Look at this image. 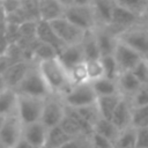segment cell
Here are the masks:
<instances>
[{
    "mask_svg": "<svg viewBox=\"0 0 148 148\" xmlns=\"http://www.w3.org/2000/svg\"><path fill=\"white\" fill-rule=\"evenodd\" d=\"M128 99L132 104V108L148 105V84H142L140 89Z\"/></svg>",
    "mask_w": 148,
    "mask_h": 148,
    "instance_id": "35",
    "label": "cell"
},
{
    "mask_svg": "<svg viewBox=\"0 0 148 148\" xmlns=\"http://www.w3.org/2000/svg\"><path fill=\"white\" fill-rule=\"evenodd\" d=\"M141 18L142 17H140L139 15L120 7L119 5H116L111 23L108 28L112 32H114L117 36H119L124 31H126L138 24H141Z\"/></svg>",
    "mask_w": 148,
    "mask_h": 148,
    "instance_id": "9",
    "label": "cell"
},
{
    "mask_svg": "<svg viewBox=\"0 0 148 148\" xmlns=\"http://www.w3.org/2000/svg\"><path fill=\"white\" fill-rule=\"evenodd\" d=\"M60 148H92V147L89 136H81V138L72 139Z\"/></svg>",
    "mask_w": 148,
    "mask_h": 148,
    "instance_id": "38",
    "label": "cell"
},
{
    "mask_svg": "<svg viewBox=\"0 0 148 148\" xmlns=\"http://www.w3.org/2000/svg\"><path fill=\"white\" fill-rule=\"evenodd\" d=\"M92 0H75L76 6H91Z\"/></svg>",
    "mask_w": 148,
    "mask_h": 148,
    "instance_id": "41",
    "label": "cell"
},
{
    "mask_svg": "<svg viewBox=\"0 0 148 148\" xmlns=\"http://www.w3.org/2000/svg\"><path fill=\"white\" fill-rule=\"evenodd\" d=\"M141 24H142L145 28L148 29V10L143 14V16H142V18H141Z\"/></svg>",
    "mask_w": 148,
    "mask_h": 148,
    "instance_id": "44",
    "label": "cell"
},
{
    "mask_svg": "<svg viewBox=\"0 0 148 148\" xmlns=\"http://www.w3.org/2000/svg\"><path fill=\"white\" fill-rule=\"evenodd\" d=\"M7 88H8V87H7L6 82H5L3 76H2V74H0V92H2L3 90H6Z\"/></svg>",
    "mask_w": 148,
    "mask_h": 148,
    "instance_id": "43",
    "label": "cell"
},
{
    "mask_svg": "<svg viewBox=\"0 0 148 148\" xmlns=\"http://www.w3.org/2000/svg\"><path fill=\"white\" fill-rule=\"evenodd\" d=\"M22 132L23 125L16 113L6 117L5 124L0 131L1 145H3L7 148L15 147L22 140Z\"/></svg>",
    "mask_w": 148,
    "mask_h": 148,
    "instance_id": "10",
    "label": "cell"
},
{
    "mask_svg": "<svg viewBox=\"0 0 148 148\" xmlns=\"http://www.w3.org/2000/svg\"><path fill=\"white\" fill-rule=\"evenodd\" d=\"M73 24L82 29L83 31H92L97 28L96 18L91 6H72L65 9L64 15Z\"/></svg>",
    "mask_w": 148,
    "mask_h": 148,
    "instance_id": "8",
    "label": "cell"
},
{
    "mask_svg": "<svg viewBox=\"0 0 148 148\" xmlns=\"http://www.w3.org/2000/svg\"><path fill=\"white\" fill-rule=\"evenodd\" d=\"M89 139H90V143L92 148H114V145L111 141H109L108 139L101 136L99 134L95 132H92Z\"/></svg>",
    "mask_w": 148,
    "mask_h": 148,
    "instance_id": "37",
    "label": "cell"
},
{
    "mask_svg": "<svg viewBox=\"0 0 148 148\" xmlns=\"http://www.w3.org/2000/svg\"><path fill=\"white\" fill-rule=\"evenodd\" d=\"M39 21L52 22L65 15V8L58 0H38Z\"/></svg>",
    "mask_w": 148,
    "mask_h": 148,
    "instance_id": "18",
    "label": "cell"
},
{
    "mask_svg": "<svg viewBox=\"0 0 148 148\" xmlns=\"http://www.w3.org/2000/svg\"><path fill=\"white\" fill-rule=\"evenodd\" d=\"M37 67L52 95L62 97L73 87L68 71L58 58L42 61L37 64Z\"/></svg>",
    "mask_w": 148,
    "mask_h": 148,
    "instance_id": "1",
    "label": "cell"
},
{
    "mask_svg": "<svg viewBox=\"0 0 148 148\" xmlns=\"http://www.w3.org/2000/svg\"><path fill=\"white\" fill-rule=\"evenodd\" d=\"M58 57V52L50 45L44 44L36 39L31 44V61L34 64H39L45 60L54 59Z\"/></svg>",
    "mask_w": 148,
    "mask_h": 148,
    "instance_id": "21",
    "label": "cell"
},
{
    "mask_svg": "<svg viewBox=\"0 0 148 148\" xmlns=\"http://www.w3.org/2000/svg\"><path fill=\"white\" fill-rule=\"evenodd\" d=\"M36 38L39 42L52 46L57 52H59L65 46V44L59 39V37L53 31L50 22H44V21H38L37 22Z\"/></svg>",
    "mask_w": 148,
    "mask_h": 148,
    "instance_id": "19",
    "label": "cell"
},
{
    "mask_svg": "<svg viewBox=\"0 0 148 148\" xmlns=\"http://www.w3.org/2000/svg\"><path fill=\"white\" fill-rule=\"evenodd\" d=\"M101 61L103 65V69H104V76L117 81L118 76L120 75V69L117 65V61L114 59L113 56H106V57H101Z\"/></svg>",
    "mask_w": 148,
    "mask_h": 148,
    "instance_id": "30",
    "label": "cell"
},
{
    "mask_svg": "<svg viewBox=\"0 0 148 148\" xmlns=\"http://www.w3.org/2000/svg\"><path fill=\"white\" fill-rule=\"evenodd\" d=\"M66 105L60 96L51 95L44 102V108L42 112L40 123L49 130L59 126L65 117Z\"/></svg>",
    "mask_w": 148,
    "mask_h": 148,
    "instance_id": "6",
    "label": "cell"
},
{
    "mask_svg": "<svg viewBox=\"0 0 148 148\" xmlns=\"http://www.w3.org/2000/svg\"><path fill=\"white\" fill-rule=\"evenodd\" d=\"M131 72L140 81L141 84H148V60L147 59H142Z\"/></svg>",
    "mask_w": 148,
    "mask_h": 148,
    "instance_id": "36",
    "label": "cell"
},
{
    "mask_svg": "<svg viewBox=\"0 0 148 148\" xmlns=\"http://www.w3.org/2000/svg\"><path fill=\"white\" fill-rule=\"evenodd\" d=\"M118 39L148 60V29L138 24L118 36Z\"/></svg>",
    "mask_w": 148,
    "mask_h": 148,
    "instance_id": "5",
    "label": "cell"
},
{
    "mask_svg": "<svg viewBox=\"0 0 148 148\" xmlns=\"http://www.w3.org/2000/svg\"><path fill=\"white\" fill-rule=\"evenodd\" d=\"M45 99L25 95H18L16 114L23 126L40 121Z\"/></svg>",
    "mask_w": 148,
    "mask_h": 148,
    "instance_id": "3",
    "label": "cell"
},
{
    "mask_svg": "<svg viewBox=\"0 0 148 148\" xmlns=\"http://www.w3.org/2000/svg\"><path fill=\"white\" fill-rule=\"evenodd\" d=\"M95 35H96L101 57L113 56L117 43H118V36L114 32H112L108 27L96 28Z\"/></svg>",
    "mask_w": 148,
    "mask_h": 148,
    "instance_id": "15",
    "label": "cell"
},
{
    "mask_svg": "<svg viewBox=\"0 0 148 148\" xmlns=\"http://www.w3.org/2000/svg\"><path fill=\"white\" fill-rule=\"evenodd\" d=\"M117 86L119 94L124 97H132L142 86L140 81L134 76L132 72H124L120 73V75L117 79Z\"/></svg>",
    "mask_w": 148,
    "mask_h": 148,
    "instance_id": "20",
    "label": "cell"
},
{
    "mask_svg": "<svg viewBox=\"0 0 148 148\" xmlns=\"http://www.w3.org/2000/svg\"><path fill=\"white\" fill-rule=\"evenodd\" d=\"M5 120H6V117L5 116H0V131H1V128L3 126V124H5Z\"/></svg>",
    "mask_w": 148,
    "mask_h": 148,
    "instance_id": "45",
    "label": "cell"
},
{
    "mask_svg": "<svg viewBox=\"0 0 148 148\" xmlns=\"http://www.w3.org/2000/svg\"><path fill=\"white\" fill-rule=\"evenodd\" d=\"M116 3L140 17L148 10V0H116Z\"/></svg>",
    "mask_w": 148,
    "mask_h": 148,
    "instance_id": "29",
    "label": "cell"
},
{
    "mask_svg": "<svg viewBox=\"0 0 148 148\" xmlns=\"http://www.w3.org/2000/svg\"><path fill=\"white\" fill-rule=\"evenodd\" d=\"M68 74H69V79H71V82H72L73 86L81 84V83H84V82H89L86 61L74 66L73 68H71L68 71Z\"/></svg>",
    "mask_w": 148,
    "mask_h": 148,
    "instance_id": "32",
    "label": "cell"
},
{
    "mask_svg": "<svg viewBox=\"0 0 148 148\" xmlns=\"http://www.w3.org/2000/svg\"><path fill=\"white\" fill-rule=\"evenodd\" d=\"M91 86L94 88L95 94L97 97H103V96H111V95H118V86L117 81L110 80L108 77H101L98 80L91 81Z\"/></svg>",
    "mask_w": 148,
    "mask_h": 148,
    "instance_id": "25",
    "label": "cell"
},
{
    "mask_svg": "<svg viewBox=\"0 0 148 148\" xmlns=\"http://www.w3.org/2000/svg\"><path fill=\"white\" fill-rule=\"evenodd\" d=\"M18 95L14 89L7 88L0 92V116H12L16 113Z\"/></svg>",
    "mask_w": 148,
    "mask_h": 148,
    "instance_id": "22",
    "label": "cell"
},
{
    "mask_svg": "<svg viewBox=\"0 0 148 148\" xmlns=\"http://www.w3.org/2000/svg\"><path fill=\"white\" fill-rule=\"evenodd\" d=\"M94 132L99 134L101 136L108 139L112 143H114V141L117 140V138L120 133V131L116 127V125L111 120H108L104 118L98 119V121L94 126Z\"/></svg>",
    "mask_w": 148,
    "mask_h": 148,
    "instance_id": "26",
    "label": "cell"
},
{
    "mask_svg": "<svg viewBox=\"0 0 148 148\" xmlns=\"http://www.w3.org/2000/svg\"><path fill=\"white\" fill-rule=\"evenodd\" d=\"M47 135V128L40 123H34L23 126L22 139L32 148H44Z\"/></svg>",
    "mask_w": 148,
    "mask_h": 148,
    "instance_id": "13",
    "label": "cell"
},
{
    "mask_svg": "<svg viewBox=\"0 0 148 148\" xmlns=\"http://www.w3.org/2000/svg\"><path fill=\"white\" fill-rule=\"evenodd\" d=\"M81 47H82L86 61L96 60V59L101 58V53H99V49H98L95 30L86 32V35H84V37H83V39L81 42Z\"/></svg>",
    "mask_w": 148,
    "mask_h": 148,
    "instance_id": "24",
    "label": "cell"
},
{
    "mask_svg": "<svg viewBox=\"0 0 148 148\" xmlns=\"http://www.w3.org/2000/svg\"><path fill=\"white\" fill-rule=\"evenodd\" d=\"M59 61L64 65V67L69 71L71 68H73L74 66L84 62V56H83V51L81 47V44H76V45H65L59 52H58V57Z\"/></svg>",
    "mask_w": 148,
    "mask_h": 148,
    "instance_id": "16",
    "label": "cell"
},
{
    "mask_svg": "<svg viewBox=\"0 0 148 148\" xmlns=\"http://www.w3.org/2000/svg\"><path fill=\"white\" fill-rule=\"evenodd\" d=\"M113 57L117 61L120 73L133 71V68L143 59L139 53H136L133 49H131L119 39H118Z\"/></svg>",
    "mask_w": 148,
    "mask_h": 148,
    "instance_id": "11",
    "label": "cell"
},
{
    "mask_svg": "<svg viewBox=\"0 0 148 148\" xmlns=\"http://www.w3.org/2000/svg\"><path fill=\"white\" fill-rule=\"evenodd\" d=\"M53 31L59 37V39L65 45H76L81 44L86 31L73 24L71 21H68L65 16L57 18L52 22H50Z\"/></svg>",
    "mask_w": 148,
    "mask_h": 148,
    "instance_id": "7",
    "label": "cell"
},
{
    "mask_svg": "<svg viewBox=\"0 0 148 148\" xmlns=\"http://www.w3.org/2000/svg\"><path fill=\"white\" fill-rule=\"evenodd\" d=\"M72 138L67 135L60 126H56L47 130L46 141L44 148H60L68 141H71Z\"/></svg>",
    "mask_w": 148,
    "mask_h": 148,
    "instance_id": "27",
    "label": "cell"
},
{
    "mask_svg": "<svg viewBox=\"0 0 148 148\" xmlns=\"http://www.w3.org/2000/svg\"><path fill=\"white\" fill-rule=\"evenodd\" d=\"M116 5V0H92L91 8L94 10L97 28L110 25Z\"/></svg>",
    "mask_w": 148,
    "mask_h": 148,
    "instance_id": "14",
    "label": "cell"
},
{
    "mask_svg": "<svg viewBox=\"0 0 148 148\" xmlns=\"http://www.w3.org/2000/svg\"><path fill=\"white\" fill-rule=\"evenodd\" d=\"M86 66H87V72H88V77L89 81H95L98 80L101 77H104V69H103V65L99 59L96 60H90V61H86Z\"/></svg>",
    "mask_w": 148,
    "mask_h": 148,
    "instance_id": "34",
    "label": "cell"
},
{
    "mask_svg": "<svg viewBox=\"0 0 148 148\" xmlns=\"http://www.w3.org/2000/svg\"><path fill=\"white\" fill-rule=\"evenodd\" d=\"M66 106L72 109H80L83 106L92 105L97 101V95L94 91L91 82H84L73 86L68 92L61 97Z\"/></svg>",
    "mask_w": 148,
    "mask_h": 148,
    "instance_id": "4",
    "label": "cell"
},
{
    "mask_svg": "<svg viewBox=\"0 0 148 148\" xmlns=\"http://www.w3.org/2000/svg\"><path fill=\"white\" fill-rule=\"evenodd\" d=\"M0 148H7V147H5L3 145H0Z\"/></svg>",
    "mask_w": 148,
    "mask_h": 148,
    "instance_id": "46",
    "label": "cell"
},
{
    "mask_svg": "<svg viewBox=\"0 0 148 148\" xmlns=\"http://www.w3.org/2000/svg\"><path fill=\"white\" fill-rule=\"evenodd\" d=\"M13 148H32V147H31L28 142H25V141L22 139V140H21V141H20L15 147H13Z\"/></svg>",
    "mask_w": 148,
    "mask_h": 148,
    "instance_id": "42",
    "label": "cell"
},
{
    "mask_svg": "<svg viewBox=\"0 0 148 148\" xmlns=\"http://www.w3.org/2000/svg\"><path fill=\"white\" fill-rule=\"evenodd\" d=\"M114 148H135L136 146V128L130 126L120 131L117 140L114 141Z\"/></svg>",
    "mask_w": 148,
    "mask_h": 148,
    "instance_id": "28",
    "label": "cell"
},
{
    "mask_svg": "<svg viewBox=\"0 0 148 148\" xmlns=\"http://www.w3.org/2000/svg\"><path fill=\"white\" fill-rule=\"evenodd\" d=\"M132 126L134 128H148V105L132 109Z\"/></svg>",
    "mask_w": 148,
    "mask_h": 148,
    "instance_id": "31",
    "label": "cell"
},
{
    "mask_svg": "<svg viewBox=\"0 0 148 148\" xmlns=\"http://www.w3.org/2000/svg\"><path fill=\"white\" fill-rule=\"evenodd\" d=\"M121 98H123V96L120 94L97 97L96 105H97V109L99 111L101 117L104 119L111 120V117H112V114H113V112H114V110H116V108L119 104Z\"/></svg>",
    "mask_w": 148,
    "mask_h": 148,
    "instance_id": "23",
    "label": "cell"
},
{
    "mask_svg": "<svg viewBox=\"0 0 148 148\" xmlns=\"http://www.w3.org/2000/svg\"><path fill=\"white\" fill-rule=\"evenodd\" d=\"M135 148H148V128H136Z\"/></svg>",
    "mask_w": 148,
    "mask_h": 148,
    "instance_id": "39",
    "label": "cell"
},
{
    "mask_svg": "<svg viewBox=\"0 0 148 148\" xmlns=\"http://www.w3.org/2000/svg\"><path fill=\"white\" fill-rule=\"evenodd\" d=\"M0 145H1V141H0Z\"/></svg>",
    "mask_w": 148,
    "mask_h": 148,
    "instance_id": "47",
    "label": "cell"
},
{
    "mask_svg": "<svg viewBox=\"0 0 148 148\" xmlns=\"http://www.w3.org/2000/svg\"><path fill=\"white\" fill-rule=\"evenodd\" d=\"M132 109L133 108L130 99L123 96L111 117V121L116 125V127L119 131H123L132 126Z\"/></svg>",
    "mask_w": 148,
    "mask_h": 148,
    "instance_id": "17",
    "label": "cell"
},
{
    "mask_svg": "<svg viewBox=\"0 0 148 148\" xmlns=\"http://www.w3.org/2000/svg\"><path fill=\"white\" fill-rule=\"evenodd\" d=\"M75 110L79 112V114H80V116H81V117H82L89 125L92 126V128H94L95 124L98 121V119L102 118L101 114H99V111H98V109H97L96 103L92 104V105L83 106V108L75 109Z\"/></svg>",
    "mask_w": 148,
    "mask_h": 148,
    "instance_id": "33",
    "label": "cell"
},
{
    "mask_svg": "<svg viewBox=\"0 0 148 148\" xmlns=\"http://www.w3.org/2000/svg\"><path fill=\"white\" fill-rule=\"evenodd\" d=\"M60 2V5L66 9V8H69L72 6L75 5V0H58Z\"/></svg>",
    "mask_w": 148,
    "mask_h": 148,
    "instance_id": "40",
    "label": "cell"
},
{
    "mask_svg": "<svg viewBox=\"0 0 148 148\" xmlns=\"http://www.w3.org/2000/svg\"><path fill=\"white\" fill-rule=\"evenodd\" d=\"M32 64L34 62H30V61H27V60L17 61V62L12 64L2 74L7 87L15 90L18 87V84L22 82V80L24 79L27 73L29 72Z\"/></svg>",
    "mask_w": 148,
    "mask_h": 148,
    "instance_id": "12",
    "label": "cell"
},
{
    "mask_svg": "<svg viewBox=\"0 0 148 148\" xmlns=\"http://www.w3.org/2000/svg\"><path fill=\"white\" fill-rule=\"evenodd\" d=\"M15 91L18 95H25V96H31V97H37V98H47L51 96V91L45 83L40 72L38 71L37 64H34L22 82L18 84V87L15 89Z\"/></svg>",
    "mask_w": 148,
    "mask_h": 148,
    "instance_id": "2",
    "label": "cell"
}]
</instances>
